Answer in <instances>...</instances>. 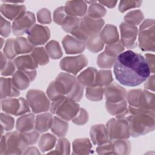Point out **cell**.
<instances>
[{
    "label": "cell",
    "mask_w": 155,
    "mask_h": 155,
    "mask_svg": "<svg viewBox=\"0 0 155 155\" xmlns=\"http://www.w3.org/2000/svg\"><path fill=\"white\" fill-rule=\"evenodd\" d=\"M114 73L118 82L129 87H135L144 82L150 75L145 58L131 50L122 52L114 64Z\"/></svg>",
    "instance_id": "obj_1"
},
{
    "label": "cell",
    "mask_w": 155,
    "mask_h": 155,
    "mask_svg": "<svg viewBox=\"0 0 155 155\" xmlns=\"http://www.w3.org/2000/svg\"><path fill=\"white\" fill-rule=\"evenodd\" d=\"M129 124L130 135L137 137L154 131L155 128L154 110H143L128 107V112L123 117Z\"/></svg>",
    "instance_id": "obj_2"
},
{
    "label": "cell",
    "mask_w": 155,
    "mask_h": 155,
    "mask_svg": "<svg viewBox=\"0 0 155 155\" xmlns=\"http://www.w3.org/2000/svg\"><path fill=\"white\" fill-rule=\"evenodd\" d=\"M104 24L105 22L102 19H93L85 16L80 19L79 27L71 34L76 38L86 42L90 38L98 35Z\"/></svg>",
    "instance_id": "obj_3"
},
{
    "label": "cell",
    "mask_w": 155,
    "mask_h": 155,
    "mask_svg": "<svg viewBox=\"0 0 155 155\" xmlns=\"http://www.w3.org/2000/svg\"><path fill=\"white\" fill-rule=\"evenodd\" d=\"M79 109L80 106L78 102L64 96L52 101L50 111L51 114H56L59 117L69 121L78 114Z\"/></svg>",
    "instance_id": "obj_4"
},
{
    "label": "cell",
    "mask_w": 155,
    "mask_h": 155,
    "mask_svg": "<svg viewBox=\"0 0 155 155\" xmlns=\"http://www.w3.org/2000/svg\"><path fill=\"white\" fill-rule=\"evenodd\" d=\"M129 106L143 110H154V94L147 90L133 89L127 94Z\"/></svg>",
    "instance_id": "obj_5"
},
{
    "label": "cell",
    "mask_w": 155,
    "mask_h": 155,
    "mask_svg": "<svg viewBox=\"0 0 155 155\" xmlns=\"http://www.w3.org/2000/svg\"><path fill=\"white\" fill-rule=\"evenodd\" d=\"M138 41L139 46L142 51H154L155 32L153 19H146L142 22L138 31Z\"/></svg>",
    "instance_id": "obj_6"
},
{
    "label": "cell",
    "mask_w": 155,
    "mask_h": 155,
    "mask_svg": "<svg viewBox=\"0 0 155 155\" xmlns=\"http://www.w3.org/2000/svg\"><path fill=\"white\" fill-rule=\"evenodd\" d=\"M26 100L33 113H44L50 110V99L45 93L40 90H29L26 94Z\"/></svg>",
    "instance_id": "obj_7"
},
{
    "label": "cell",
    "mask_w": 155,
    "mask_h": 155,
    "mask_svg": "<svg viewBox=\"0 0 155 155\" xmlns=\"http://www.w3.org/2000/svg\"><path fill=\"white\" fill-rule=\"evenodd\" d=\"M106 128L110 140L128 139L130 137L128 121L124 118H111L106 124Z\"/></svg>",
    "instance_id": "obj_8"
},
{
    "label": "cell",
    "mask_w": 155,
    "mask_h": 155,
    "mask_svg": "<svg viewBox=\"0 0 155 155\" xmlns=\"http://www.w3.org/2000/svg\"><path fill=\"white\" fill-rule=\"evenodd\" d=\"M6 150L4 154H22L29 145L22 133L10 131L5 135Z\"/></svg>",
    "instance_id": "obj_9"
},
{
    "label": "cell",
    "mask_w": 155,
    "mask_h": 155,
    "mask_svg": "<svg viewBox=\"0 0 155 155\" xmlns=\"http://www.w3.org/2000/svg\"><path fill=\"white\" fill-rule=\"evenodd\" d=\"M1 108L5 113L16 116H22L30 111L27 101L23 97L2 99Z\"/></svg>",
    "instance_id": "obj_10"
},
{
    "label": "cell",
    "mask_w": 155,
    "mask_h": 155,
    "mask_svg": "<svg viewBox=\"0 0 155 155\" xmlns=\"http://www.w3.org/2000/svg\"><path fill=\"white\" fill-rule=\"evenodd\" d=\"M35 15L31 12H25L13 21L12 26L13 33L15 36H21L25 33H28L35 25Z\"/></svg>",
    "instance_id": "obj_11"
},
{
    "label": "cell",
    "mask_w": 155,
    "mask_h": 155,
    "mask_svg": "<svg viewBox=\"0 0 155 155\" xmlns=\"http://www.w3.org/2000/svg\"><path fill=\"white\" fill-rule=\"evenodd\" d=\"M88 64V60L85 56L80 54L76 56L65 57L60 61L61 70L76 75Z\"/></svg>",
    "instance_id": "obj_12"
},
{
    "label": "cell",
    "mask_w": 155,
    "mask_h": 155,
    "mask_svg": "<svg viewBox=\"0 0 155 155\" xmlns=\"http://www.w3.org/2000/svg\"><path fill=\"white\" fill-rule=\"evenodd\" d=\"M120 31V41L124 47L134 48L137 47L136 39L138 29L136 26L122 22L119 26Z\"/></svg>",
    "instance_id": "obj_13"
},
{
    "label": "cell",
    "mask_w": 155,
    "mask_h": 155,
    "mask_svg": "<svg viewBox=\"0 0 155 155\" xmlns=\"http://www.w3.org/2000/svg\"><path fill=\"white\" fill-rule=\"evenodd\" d=\"M27 34V39L33 46L46 44L50 37L49 28L40 24H35Z\"/></svg>",
    "instance_id": "obj_14"
},
{
    "label": "cell",
    "mask_w": 155,
    "mask_h": 155,
    "mask_svg": "<svg viewBox=\"0 0 155 155\" xmlns=\"http://www.w3.org/2000/svg\"><path fill=\"white\" fill-rule=\"evenodd\" d=\"M127 94L126 90L115 82H111L104 87V95L107 102L116 103L125 100Z\"/></svg>",
    "instance_id": "obj_15"
},
{
    "label": "cell",
    "mask_w": 155,
    "mask_h": 155,
    "mask_svg": "<svg viewBox=\"0 0 155 155\" xmlns=\"http://www.w3.org/2000/svg\"><path fill=\"white\" fill-rule=\"evenodd\" d=\"M37 72L36 70L25 71L18 70L12 76V80L19 90H24L30 85V83L35 80L36 77Z\"/></svg>",
    "instance_id": "obj_16"
},
{
    "label": "cell",
    "mask_w": 155,
    "mask_h": 155,
    "mask_svg": "<svg viewBox=\"0 0 155 155\" xmlns=\"http://www.w3.org/2000/svg\"><path fill=\"white\" fill-rule=\"evenodd\" d=\"M62 44L65 53L69 54L81 53L86 47L85 42L69 35L63 38Z\"/></svg>",
    "instance_id": "obj_17"
},
{
    "label": "cell",
    "mask_w": 155,
    "mask_h": 155,
    "mask_svg": "<svg viewBox=\"0 0 155 155\" xmlns=\"http://www.w3.org/2000/svg\"><path fill=\"white\" fill-rule=\"evenodd\" d=\"M24 5L18 4L4 3L1 5L0 11L5 18L10 21H15L22 13L26 12Z\"/></svg>",
    "instance_id": "obj_18"
},
{
    "label": "cell",
    "mask_w": 155,
    "mask_h": 155,
    "mask_svg": "<svg viewBox=\"0 0 155 155\" xmlns=\"http://www.w3.org/2000/svg\"><path fill=\"white\" fill-rule=\"evenodd\" d=\"M64 8L68 16L74 17H84L87 12V5L84 1H67Z\"/></svg>",
    "instance_id": "obj_19"
},
{
    "label": "cell",
    "mask_w": 155,
    "mask_h": 155,
    "mask_svg": "<svg viewBox=\"0 0 155 155\" xmlns=\"http://www.w3.org/2000/svg\"><path fill=\"white\" fill-rule=\"evenodd\" d=\"M90 135L94 145H101L110 140L108 137L106 126L98 124L93 125L90 128Z\"/></svg>",
    "instance_id": "obj_20"
},
{
    "label": "cell",
    "mask_w": 155,
    "mask_h": 155,
    "mask_svg": "<svg viewBox=\"0 0 155 155\" xmlns=\"http://www.w3.org/2000/svg\"><path fill=\"white\" fill-rule=\"evenodd\" d=\"M1 99L18 97L20 91L15 85L12 79L2 77L1 78Z\"/></svg>",
    "instance_id": "obj_21"
},
{
    "label": "cell",
    "mask_w": 155,
    "mask_h": 155,
    "mask_svg": "<svg viewBox=\"0 0 155 155\" xmlns=\"http://www.w3.org/2000/svg\"><path fill=\"white\" fill-rule=\"evenodd\" d=\"M16 131L24 133L35 129V116L33 113H27L21 116L16 122Z\"/></svg>",
    "instance_id": "obj_22"
},
{
    "label": "cell",
    "mask_w": 155,
    "mask_h": 155,
    "mask_svg": "<svg viewBox=\"0 0 155 155\" xmlns=\"http://www.w3.org/2000/svg\"><path fill=\"white\" fill-rule=\"evenodd\" d=\"M99 36L104 44H113L119 40L117 27L111 24H107L99 32Z\"/></svg>",
    "instance_id": "obj_23"
},
{
    "label": "cell",
    "mask_w": 155,
    "mask_h": 155,
    "mask_svg": "<svg viewBox=\"0 0 155 155\" xmlns=\"http://www.w3.org/2000/svg\"><path fill=\"white\" fill-rule=\"evenodd\" d=\"M73 154L87 155L93 153L92 144L88 138H78L74 140L72 143Z\"/></svg>",
    "instance_id": "obj_24"
},
{
    "label": "cell",
    "mask_w": 155,
    "mask_h": 155,
    "mask_svg": "<svg viewBox=\"0 0 155 155\" xmlns=\"http://www.w3.org/2000/svg\"><path fill=\"white\" fill-rule=\"evenodd\" d=\"M53 117L51 113H44L37 115L35 117V130L39 133L47 131L52 125Z\"/></svg>",
    "instance_id": "obj_25"
},
{
    "label": "cell",
    "mask_w": 155,
    "mask_h": 155,
    "mask_svg": "<svg viewBox=\"0 0 155 155\" xmlns=\"http://www.w3.org/2000/svg\"><path fill=\"white\" fill-rule=\"evenodd\" d=\"M14 62L19 70H36L38 65L31 55H23L15 59Z\"/></svg>",
    "instance_id": "obj_26"
},
{
    "label": "cell",
    "mask_w": 155,
    "mask_h": 155,
    "mask_svg": "<svg viewBox=\"0 0 155 155\" xmlns=\"http://www.w3.org/2000/svg\"><path fill=\"white\" fill-rule=\"evenodd\" d=\"M97 70L94 67H88L81 72L76 78L77 81L84 87L94 85Z\"/></svg>",
    "instance_id": "obj_27"
},
{
    "label": "cell",
    "mask_w": 155,
    "mask_h": 155,
    "mask_svg": "<svg viewBox=\"0 0 155 155\" xmlns=\"http://www.w3.org/2000/svg\"><path fill=\"white\" fill-rule=\"evenodd\" d=\"M64 88L65 96L71 91L75 85L77 79L68 73H60L55 79Z\"/></svg>",
    "instance_id": "obj_28"
},
{
    "label": "cell",
    "mask_w": 155,
    "mask_h": 155,
    "mask_svg": "<svg viewBox=\"0 0 155 155\" xmlns=\"http://www.w3.org/2000/svg\"><path fill=\"white\" fill-rule=\"evenodd\" d=\"M46 93L48 99L51 101H54L65 96L62 87L56 80L50 83L47 87Z\"/></svg>",
    "instance_id": "obj_29"
},
{
    "label": "cell",
    "mask_w": 155,
    "mask_h": 155,
    "mask_svg": "<svg viewBox=\"0 0 155 155\" xmlns=\"http://www.w3.org/2000/svg\"><path fill=\"white\" fill-rule=\"evenodd\" d=\"M68 130V123L66 120L58 116L53 117L51 130L54 134L59 137H63L66 135Z\"/></svg>",
    "instance_id": "obj_30"
},
{
    "label": "cell",
    "mask_w": 155,
    "mask_h": 155,
    "mask_svg": "<svg viewBox=\"0 0 155 155\" xmlns=\"http://www.w3.org/2000/svg\"><path fill=\"white\" fill-rule=\"evenodd\" d=\"M113 147L114 154L127 155L131 152V146L128 139H120L111 140Z\"/></svg>",
    "instance_id": "obj_31"
},
{
    "label": "cell",
    "mask_w": 155,
    "mask_h": 155,
    "mask_svg": "<svg viewBox=\"0 0 155 155\" xmlns=\"http://www.w3.org/2000/svg\"><path fill=\"white\" fill-rule=\"evenodd\" d=\"M14 48L18 55L32 52L35 47L27 39L24 37H18L14 40Z\"/></svg>",
    "instance_id": "obj_32"
},
{
    "label": "cell",
    "mask_w": 155,
    "mask_h": 155,
    "mask_svg": "<svg viewBox=\"0 0 155 155\" xmlns=\"http://www.w3.org/2000/svg\"><path fill=\"white\" fill-rule=\"evenodd\" d=\"M56 137L50 133H45L41 135L38 142V146L42 153L51 150L56 143Z\"/></svg>",
    "instance_id": "obj_33"
},
{
    "label": "cell",
    "mask_w": 155,
    "mask_h": 155,
    "mask_svg": "<svg viewBox=\"0 0 155 155\" xmlns=\"http://www.w3.org/2000/svg\"><path fill=\"white\" fill-rule=\"evenodd\" d=\"M127 101L124 100L121 102L116 103L105 102V108L107 111L111 115L118 117L122 115L127 110Z\"/></svg>",
    "instance_id": "obj_34"
},
{
    "label": "cell",
    "mask_w": 155,
    "mask_h": 155,
    "mask_svg": "<svg viewBox=\"0 0 155 155\" xmlns=\"http://www.w3.org/2000/svg\"><path fill=\"white\" fill-rule=\"evenodd\" d=\"M107 13L105 8L97 1L90 4L87 10V16L93 19H102Z\"/></svg>",
    "instance_id": "obj_35"
},
{
    "label": "cell",
    "mask_w": 155,
    "mask_h": 155,
    "mask_svg": "<svg viewBox=\"0 0 155 155\" xmlns=\"http://www.w3.org/2000/svg\"><path fill=\"white\" fill-rule=\"evenodd\" d=\"M104 94V87L93 85L90 87H87L86 88L85 96L90 101H99L103 99Z\"/></svg>",
    "instance_id": "obj_36"
},
{
    "label": "cell",
    "mask_w": 155,
    "mask_h": 155,
    "mask_svg": "<svg viewBox=\"0 0 155 155\" xmlns=\"http://www.w3.org/2000/svg\"><path fill=\"white\" fill-rule=\"evenodd\" d=\"M113 81L111 71L109 70H101L97 71L94 82L95 85L105 87L110 84Z\"/></svg>",
    "instance_id": "obj_37"
},
{
    "label": "cell",
    "mask_w": 155,
    "mask_h": 155,
    "mask_svg": "<svg viewBox=\"0 0 155 155\" xmlns=\"http://www.w3.org/2000/svg\"><path fill=\"white\" fill-rule=\"evenodd\" d=\"M45 49L51 59H58L62 56V48L58 42L54 40L49 41L45 46Z\"/></svg>",
    "instance_id": "obj_38"
},
{
    "label": "cell",
    "mask_w": 155,
    "mask_h": 155,
    "mask_svg": "<svg viewBox=\"0 0 155 155\" xmlns=\"http://www.w3.org/2000/svg\"><path fill=\"white\" fill-rule=\"evenodd\" d=\"M31 56L38 65H44L49 62V56L45 49L42 47H35L32 51Z\"/></svg>",
    "instance_id": "obj_39"
},
{
    "label": "cell",
    "mask_w": 155,
    "mask_h": 155,
    "mask_svg": "<svg viewBox=\"0 0 155 155\" xmlns=\"http://www.w3.org/2000/svg\"><path fill=\"white\" fill-rule=\"evenodd\" d=\"M144 15L142 12L140 10L130 11L126 15H125L124 18L125 22L135 26L142 23Z\"/></svg>",
    "instance_id": "obj_40"
},
{
    "label": "cell",
    "mask_w": 155,
    "mask_h": 155,
    "mask_svg": "<svg viewBox=\"0 0 155 155\" xmlns=\"http://www.w3.org/2000/svg\"><path fill=\"white\" fill-rule=\"evenodd\" d=\"M87 48L91 52L96 53L101 51L104 47V42L100 39L99 34L90 38L85 42Z\"/></svg>",
    "instance_id": "obj_41"
},
{
    "label": "cell",
    "mask_w": 155,
    "mask_h": 155,
    "mask_svg": "<svg viewBox=\"0 0 155 155\" xmlns=\"http://www.w3.org/2000/svg\"><path fill=\"white\" fill-rule=\"evenodd\" d=\"M124 48L125 47L122 42L119 39L117 41L113 44H107L105 48L104 53L110 56L117 58L124 51Z\"/></svg>",
    "instance_id": "obj_42"
},
{
    "label": "cell",
    "mask_w": 155,
    "mask_h": 155,
    "mask_svg": "<svg viewBox=\"0 0 155 155\" xmlns=\"http://www.w3.org/2000/svg\"><path fill=\"white\" fill-rule=\"evenodd\" d=\"M80 18L71 16H67L61 24V27L63 30L65 32L71 33L76 30L79 25Z\"/></svg>",
    "instance_id": "obj_43"
},
{
    "label": "cell",
    "mask_w": 155,
    "mask_h": 155,
    "mask_svg": "<svg viewBox=\"0 0 155 155\" xmlns=\"http://www.w3.org/2000/svg\"><path fill=\"white\" fill-rule=\"evenodd\" d=\"M116 58L110 56L104 51L100 53L97 58V64L99 67L103 69H108L111 68L115 62Z\"/></svg>",
    "instance_id": "obj_44"
},
{
    "label": "cell",
    "mask_w": 155,
    "mask_h": 155,
    "mask_svg": "<svg viewBox=\"0 0 155 155\" xmlns=\"http://www.w3.org/2000/svg\"><path fill=\"white\" fill-rule=\"evenodd\" d=\"M84 90V86L77 81L71 91L66 96V97L76 102H79L83 96Z\"/></svg>",
    "instance_id": "obj_45"
},
{
    "label": "cell",
    "mask_w": 155,
    "mask_h": 155,
    "mask_svg": "<svg viewBox=\"0 0 155 155\" xmlns=\"http://www.w3.org/2000/svg\"><path fill=\"white\" fill-rule=\"evenodd\" d=\"M55 150L58 152L59 154H69L70 153V144L68 140L64 137L58 139Z\"/></svg>",
    "instance_id": "obj_46"
},
{
    "label": "cell",
    "mask_w": 155,
    "mask_h": 155,
    "mask_svg": "<svg viewBox=\"0 0 155 155\" xmlns=\"http://www.w3.org/2000/svg\"><path fill=\"white\" fill-rule=\"evenodd\" d=\"M15 125L14 118L7 113H1V127L4 131H11Z\"/></svg>",
    "instance_id": "obj_47"
},
{
    "label": "cell",
    "mask_w": 155,
    "mask_h": 155,
    "mask_svg": "<svg viewBox=\"0 0 155 155\" xmlns=\"http://www.w3.org/2000/svg\"><path fill=\"white\" fill-rule=\"evenodd\" d=\"M142 1H120L119 4V11L121 13H124L128 10L134 8H138L141 6Z\"/></svg>",
    "instance_id": "obj_48"
},
{
    "label": "cell",
    "mask_w": 155,
    "mask_h": 155,
    "mask_svg": "<svg viewBox=\"0 0 155 155\" xmlns=\"http://www.w3.org/2000/svg\"><path fill=\"white\" fill-rule=\"evenodd\" d=\"M14 40L13 38L7 39L5 41L3 51L5 56L8 59H13L16 56V54L14 48Z\"/></svg>",
    "instance_id": "obj_49"
},
{
    "label": "cell",
    "mask_w": 155,
    "mask_h": 155,
    "mask_svg": "<svg viewBox=\"0 0 155 155\" xmlns=\"http://www.w3.org/2000/svg\"><path fill=\"white\" fill-rule=\"evenodd\" d=\"M38 21L42 24H49L51 22V15L49 10L42 8L37 12Z\"/></svg>",
    "instance_id": "obj_50"
},
{
    "label": "cell",
    "mask_w": 155,
    "mask_h": 155,
    "mask_svg": "<svg viewBox=\"0 0 155 155\" xmlns=\"http://www.w3.org/2000/svg\"><path fill=\"white\" fill-rule=\"evenodd\" d=\"M88 112L82 108H80L78 114L72 119L71 121L73 124L77 125H83L88 120Z\"/></svg>",
    "instance_id": "obj_51"
},
{
    "label": "cell",
    "mask_w": 155,
    "mask_h": 155,
    "mask_svg": "<svg viewBox=\"0 0 155 155\" xmlns=\"http://www.w3.org/2000/svg\"><path fill=\"white\" fill-rule=\"evenodd\" d=\"M96 152L98 154H114L113 147L111 140L99 145L96 148Z\"/></svg>",
    "instance_id": "obj_52"
},
{
    "label": "cell",
    "mask_w": 155,
    "mask_h": 155,
    "mask_svg": "<svg viewBox=\"0 0 155 155\" xmlns=\"http://www.w3.org/2000/svg\"><path fill=\"white\" fill-rule=\"evenodd\" d=\"M67 16L64 7H59L56 8L53 12V21L56 24L61 25Z\"/></svg>",
    "instance_id": "obj_53"
},
{
    "label": "cell",
    "mask_w": 155,
    "mask_h": 155,
    "mask_svg": "<svg viewBox=\"0 0 155 155\" xmlns=\"http://www.w3.org/2000/svg\"><path fill=\"white\" fill-rule=\"evenodd\" d=\"M11 33V24L9 21L3 18L2 15L1 16L0 22V34L4 38H7Z\"/></svg>",
    "instance_id": "obj_54"
},
{
    "label": "cell",
    "mask_w": 155,
    "mask_h": 155,
    "mask_svg": "<svg viewBox=\"0 0 155 155\" xmlns=\"http://www.w3.org/2000/svg\"><path fill=\"white\" fill-rule=\"evenodd\" d=\"M16 67L15 62L12 60L8 59L4 67L1 69V75L4 76H8L12 75L13 76L16 72Z\"/></svg>",
    "instance_id": "obj_55"
},
{
    "label": "cell",
    "mask_w": 155,
    "mask_h": 155,
    "mask_svg": "<svg viewBox=\"0 0 155 155\" xmlns=\"http://www.w3.org/2000/svg\"><path fill=\"white\" fill-rule=\"evenodd\" d=\"M22 134L29 145L35 144L39 137V133L36 130H34L28 133H24Z\"/></svg>",
    "instance_id": "obj_56"
},
{
    "label": "cell",
    "mask_w": 155,
    "mask_h": 155,
    "mask_svg": "<svg viewBox=\"0 0 155 155\" xmlns=\"http://www.w3.org/2000/svg\"><path fill=\"white\" fill-rule=\"evenodd\" d=\"M145 61L149 67L150 73L154 74L155 72V57L154 54L151 53H147L145 55Z\"/></svg>",
    "instance_id": "obj_57"
},
{
    "label": "cell",
    "mask_w": 155,
    "mask_h": 155,
    "mask_svg": "<svg viewBox=\"0 0 155 155\" xmlns=\"http://www.w3.org/2000/svg\"><path fill=\"white\" fill-rule=\"evenodd\" d=\"M155 76L154 74L150 75V76L145 81L144 84V88L147 90H150L153 92L154 91V82H155Z\"/></svg>",
    "instance_id": "obj_58"
},
{
    "label": "cell",
    "mask_w": 155,
    "mask_h": 155,
    "mask_svg": "<svg viewBox=\"0 0 155 155\" xmlns=\"http://www.w3.org/2000/svg\"><path fill=\"white\" fill-rule=\"evenodd\" d=\"M98 2L103 6L104 5L109 8H113L116 6L117 1H99Z\"/></svg>",
    "instance_id": "obj_59"
},
{
    "label": "cell",
    "mask_w": 155,
    "mask_h": 155,
    "mask_svg": "<svg viewBox=\"0 0 155 155\" xmlns=\"http://www.w3.org/2000/svg\"><path fill=\"white\" fill-rule=\"evenodd\" d=\"M6 150V142L4 135H1V143H0V154L3 155Z\"/></svg>",
    "instance_id": "obj_60"
},
{
    "label": "cell",
    "mask_w": 155,
    "mask_h": 155,
    "mask_svg": "<svg viewBox=\"0 0 155 155\" xmlns=\"http://www.w3.org/2000/svg\"><path fill=\"white\" fill-rule=\"evenodd\" d=\"M24 154H40V152L35 147H30L27 148L23 153Z\"/></svg>",
    "instance_id": "obj_61"
},
{
    "label": "cell",
    "mask_w": 155,
    "mask_h": 155,
    "mask_svg": "<svg viewBox=\"0 0 155 155\" xmlns=\"http://www.w3.org/2000/svg\"><path fill=\"white\" fill-rule=\"evenodd\" d=\"M1 48H2V45H3V44H4V39H3V38H1Z\"/></svg>",
    "instance_id": "obj_62"
}]
</instances>
